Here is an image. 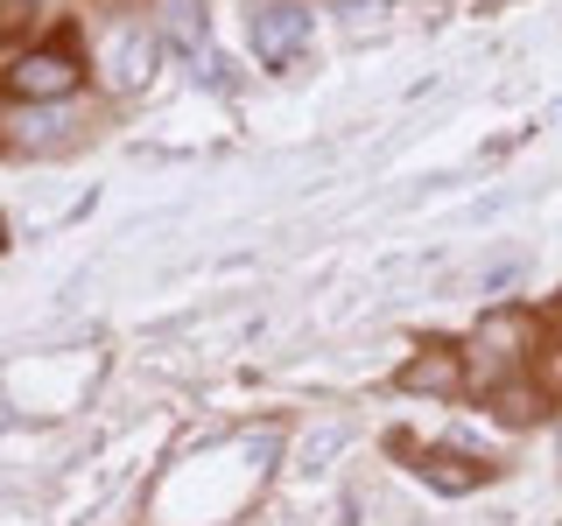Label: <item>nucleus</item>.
Here are the masks:
<instances>
[{"label":"nucleus","instance_id":"obj_2","mask_svg":"<svg viewBox=\"0 0 562 526\" xmlns=\"http://www.w3.org/2000/svg\"><path fill=\"white\" fill-rule=\"evenodd\" d=\"M8 92L22 105H57L78 92V57L70 49H29V57H14L8 70Z\"/></svg>","mask_w":562,"mask_h":526},{"label":"nucleus","instance_id":"obj_1","mask_svg":"<svg viewBox=\"0 0 562 526\" xmlns=\"http://www.w3.org/2000/svg\"><path fill=\"white\" fill-rule=\"evenodd\" d=\"M254 49H260V64H295L310 49V8L303 0H254Z\"/></svg>","mask_w":562,"mask_h":526},{"label":"nucleus","instance_id":"obj_5","mask_svg":"<svg viewBox=\"0 0 562 526\" xmlns=\"http://www.w3.org/2000/svg\"><path fill=\"white\" fill-rule=\"evenodd\" d=\"M70 127V119L57 113V105H49V113H22V119H14V134H29V140H49V134H64Z\"/></svg>","mask_w":562,"mask_h":526},{"label":"nucleus","instance_id":"obj_3","mask_svg":"<svg viewBox=\"0 0 562 526\" xmlns=\"http://www.w3.org/2000/svg\"><path fill=\"white\" fill-rule=\"evenodd\" d=\"M155 49H162V43H155V28H113L99 43V78L113 84L120 99H134L140 84L155 78Z\"/></svg>","mask_w":562,"mask_h":526},{"label":"nucleus","instance_id":"obj_4","mask_svg":"<svg viewBox=\"0 0 562 526\" xmlns=\"http://www.w3.org/2000/svg\"><path fill=\"white\" fill-rule=\"evenodd\" d=\"M162 22L183 49H204V0H162Z\"/></svg>","mask_w":562,"mask_h":526}]
</instances>
